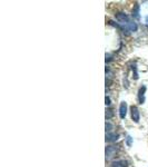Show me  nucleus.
I'll return each instance as SVG.
<instances>
[{
  "label": "nucleus",
  "instance_id": "nucleus-1",
  "mask_svg": "<svg viewBox=\"0 0 148 167\" xmlns=\"http://www.w3.org/2000/svg\"><path fill=\"white\" fill-rule=\"evenodd\" d=\"M115 17H116V20L118 21V24L123 27L124 30L130 31V32H135L137 30V28H138L137 24L127 14L120 11V12H117Z\"/></svg>",
  "mask_w": 148,
  "mask_h": 167
},
{
  "label": "nucleus",
  "instance_id": "nucleus-2",
  "mask_svg": "<svg viewBox=\"0 0 148 167\" xmlns=\"http://www.w3.org/2000/svg\"><path fill=\"white\" fill-rule=\"evenodd\" d=\"M130 116H131V119L133 122L138 124L140 120V114H139V109L137 106H131L130 107Z\"/></svg>",
  "mask_w": 148,
  "mask_h": 167
},
{
  "label": "nucleus",
  "instance_id": "nucleus-3",
  "mask_svg": "<svg viewBox=\"0 0 148 167\" xmlns=\"http://www.w3.org/2000/svg\"><path fill=\"white\" fill-rule=\"evenodd\" d=\"M117 150L118 149L116 146H107L106 150H105V154H106V161H110V159L116 155Z\"/></svg>",
  "mask_w": 148,
  "mask_h": 167
},
{
  "label": "nucleus",
  "instance_id": "nucleus-4",
  "mask_svg": "<svg viewBox=\"0 0 148 167\" xmlns=\"http://www.w3.org/2000/svg\"><path fill=\"white\" fill-rule=\"evenodd\" d=\"M146 90H147V87H146L145 85H142V86L139 88V90H138V101H139V104H142V105L145 103Z\"/></svg>",
  "mask_w": 148,
  "mask_h": 167
},
{
  "label": "nucleus",
  "instance_id": "nucleus-5",
  "mask_svg": "<svg viewBox=\"0 0 148 167\" xmlns=\"http://www.w3.org/2000/svg\"><path fill=\"white\" fill-rule=\"evenodd\" d=\"M126 115H127V103L121 101L119 105V117L121 119H125Z\"/></svg>",
  "mask_w": 148,
  "mask_h": 167
},
{
  "label": "nucleus",
  "instance_id": "nucleus-6",
  "mask_svg": "<svg viewBox=\"0 0 148 167\" xmlns=\"http://www.w3.org/2000/svg\"><path fill=\"white\" fill-rule=\"evenodd\" d=\"M119 138V135L116 133H109V134H106V142L108 143H114L116 140H118Z\"/></svg>",
  "mask_w": 148,
  "mask_h": 167
},
{
  "label": "nucleus",
  "instance_id": "nucleus-7",
  "mask_svg": "<svg viewBox=\"0 0 148 167\" xmlns=\"http://www.w3.org/2000/svg\"><path fill=\"white\" fill-rule=\"evenodd\" d=\"M128 166V161L125 159H118L116 161H112V167H127Z\"/></svg>",
  "mask_w": 148,
  "mask_h": 167
},
{
  "label": "nucleus",
  "instance_id": "nucleus-8",
  "mask_svg": "<svg viewBox=\"0 0 148 167\" xmlns=\"http://www.w3.org/2000/svg\"><path fill=\"white\" fill-rule=\"evenodd\" d=\"M139 12H140L139 5H138V3H135L134 8H133V17H134V18H136V19H139V17H140Z\"/></svg>",
  "mask_w": 148,
  "mask_h": 167
},
{
  "label": "nucleus",
  "instance_id": "nucleus-9",
  "mask_svg": "<svg viewBox=\"0 0 148 167\" xmlns=\"http://www.w3.org/2000/svg\"><path fill=\"white\" fill-rule=\"evenodd\" d=\"M105 128H106V134L112 133V129H114V125H112V124H110L109 122H106Z\"/></svg>",
  "mask_w": 148,
  "mask_h": 167
},
{
  "label": "nucleus",
  "instance_id": "nucleus-10",
  "mask_svg": "<svg viewBox=\"0 0 148 167\" xmlns=\"http://www.w3.org/2000/svg\"><path fill=\"white\" fill-rule=\"evenodd\" d=\"M114 117V111L112 109H107L106 110V120H109L110 118Z\"/></svg>",
  "mask_w": 148,
  "mask_h": 167
},
{
  "label": "nucleus",
  "instance_id": "nucleus-11",
  "mask_svg": "<svg viewBox=\"0 0 148 167\" xmlns=\"http://www.w3.org/2000/svg\"><path fill=\"white\" fill-rule=\"evenodd\" d=\"M133 140H134V138H133L130 135H128V136L126 137V145H127L128 147H131V145H133Z\"/></svg>",
  "mask_w": 148,
  "mask_h": 167
},
{
  "label": "nucleus",
  "instance_id": "nucleus-12",
  "mask_svg": "<svg viewBox=\"0 0 148 167\" xmlns=\"http://www.w3.org/2000/svg\"><path fill=\"white\" fill-rule=\"evenodd\" d=\"M133 74H134V79H135V80H137V79L139 78V76H138V72H137L136 65H135V66H133Z\"/></svg>",
  "mask_w": 148,
  "mask_h": 167
},
{
  "label": "nucleus",
  "instance_id": "nucleus-13",
  "mask_svg": "<svg viewBox=\"0 0 148 167\" xmlns=\"http://www.w3.org/2000/svg\"><path fill=\"white\" fill-rule=\"evenodd\" d=\"M105 101H106V106H109L110 104H112V101H110V97L109 96H106V99H105Z\"/></svg>",
  "mask_w": 148,
  "mask_h": 167
},
{
  "label": "nucleus",
  "instance_id": "nucleus-14",
  "mask_svg": "<svg viewBox=\"0 0 148 167\" xmlns=\"http://www.w3.org/2000/svg\"><path fill=\"white\" fill-rule=\"evenodd\" d=\"M145 24H146V26H147V27H148V16L145 18Z\"/></svg>",
  "mask_w": 148,
  "mask_h": 167
}]
</instances>
